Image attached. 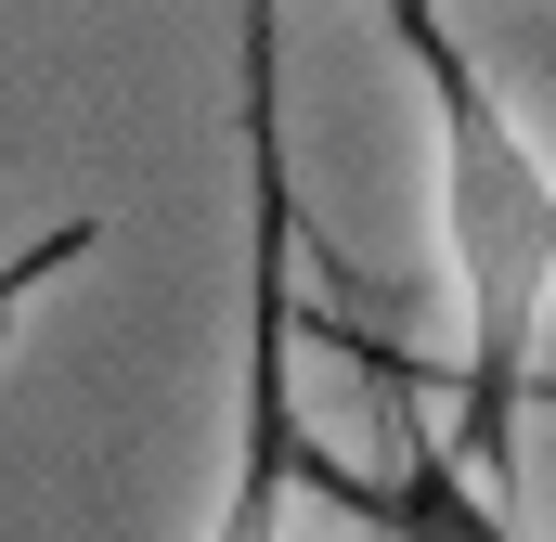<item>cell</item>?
<instances>
[{
    "label": "cell",
    "mask_w": 556,
    "mask_h": 542,
    "mask_svg": "<svg viewBox=\"0 0 556 542\" xmlns=\"http://www.w3.org/2000/svg\"><path fill=\"white\" fill-rule=\"evenodd\" d=\"M427 104V181H440V271H453V452L466 478L518 491V401L544 388V323H556V155L505 104V78L466 52L440 0H376Z\"/></svg>",
    "instance_id": "obj_1"
},
{
    "label": "cell",
    "mask_w": 556,
    "mask_h": 542,
    "mask_svg": "<svg viewBox=\"0 0 556 542\" xmlns=\"http://www.w3.org/2000/svg\"><path fill=\"white\" fill-rule=\"evenodd\" d=\"M285 39L273 0L233 26V130H247V401H233V478L207 504V542H298V181H285Z\"/></svg>",
    "instance_id": "obj_2"
},
{
    "label": "cell",
    "mask_w": 556,
    "mask_h": 542,
    "mask_svg": "<svg viewBox=\"0 0 556 542\" xmlns=\"http://www.w3.org/2000/svg\"><path fill=\"white\" fill-rule=\"evenodd\" d=\"M91 246H104V220H65V233H39V246H13V259H0V349H13V323H26L65 271L91 259Z\"/></svg>",
    "instance_id": "obj_4"
},
{
    "label": "cell",
    "mask_w": 556,
    "mask_h": 542,
    "mask_svg": "<svg viewBox=\"0 0 556 542\" xmlns=\"http://www.w3.org/2000/svg\"><path fill=\"white\" fill-rule=\"evenodd\" d=\"M531 401H556V362H544V388H531Z\"/></svg>",
    "instance_id": "obj_5"
},
{
    "label": "cell",
    "mask_w": 556,
    "mask_h": 542,
    "mask_svg": "<svg viewBox=\"0 0 556 542\" xmlns=\"http://www.w3.org/2000/svg\"><path fill=\"white\" fill-rule=\"evenodd\" d=\"M350 349H363V375L389 388V452H376V465H337V452L311 439V452H298V504H337L350 530H376V542H544L518 517V491L466 478V452L415 413V375H402L376 336H350Z\"/></svg>",
    "instance_id": "obj_3"
}]
</instances>
